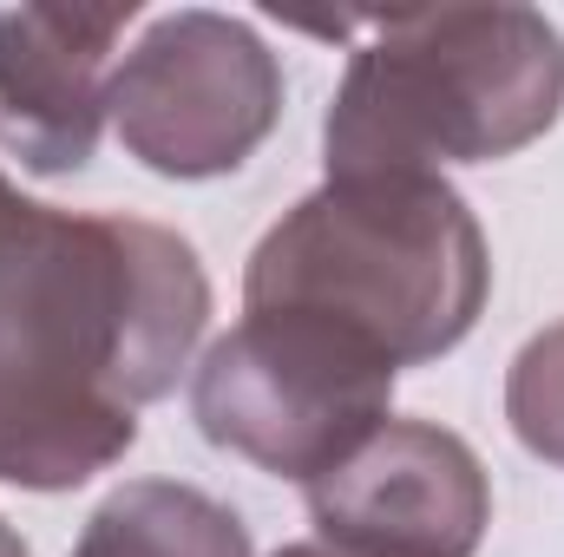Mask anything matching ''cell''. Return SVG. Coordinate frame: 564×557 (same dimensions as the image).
I'll use <instances>...</instances> for the list:
<instances>
[{"mask_svg":"<svg viewBox=\"0 0 564 557\" xmlns=\"http://www.w3.org/2000/svg\"><path fill=\"white\" fill-rule=\"evenodd\" d=\"M322 119L328 177L492 164L539 144L564 112V33L539 7H421L361 20Z\"/></svg>","mask_w":564,"mask_h":557,"instance_id":"3957f363","label":"cell"},{"mask_svg":"<svg viewBox=\"0 0 564 557\" xmlns=\"http://www.w3.org/2000/svg\"><path fill=\"white\" fill-rule=\"evenodd\" d=\"M73 557H250V525L197 485L132 479L86 518Z\"/></svg>","mask_w":564,"mask_h":557,"instance_id":"ba28073f","label":"cell"},{"mask_svg":"<svg viewBox=\"0 0 564 557\" xmlns=\"http://www.w3.org/2000/svg\"><path fill=\"white\" fill-rule=\"evenodd\" d=\"M394 381L401 361L335 315L243 308V321L197 361L191 419L210 446L270 479L315 485L388 426Z\"/></svg>","mask_w":564,"mask_h":557,"instance_id":"277c9868","label":"cell"},{"mask_svg":"<svg viewBox=\"0 0 564 557\" xmlns=\"http://www.w3.org/2000/svg\"><path fill=\"white\" fill-rule=\"evenodd\" d=\"M0 557H26V545H20V532L0 518Z\"/></svg>","mask_w":564,"mask_h":557,"instance_id":"8fae6325","label":"cell"},{"mask_svg":"<svg viewBox=\"0 0 564 557\" xmlns=\"http://www.w3.org/2000/svg\"><path fill=\"white\" fill-rule=\"evenodd\" d=\"M276 557H341V551H328V545H289V551H276Z\"/></svg>","mask_w":564,"mask_h":557,"instance_id":"7c38bea8","label":"cell"},{"mask_svg":"<svg viewBox=\"0 0 564 557\" xmlns=\"http://www.w3.org/2000/svg\"><path fill=\"white\" fill-rule=\"evenodd\" d=\"M26 217H33V204H26V197H20V190L0 177V256L13 250V237L26 230Z\"/></svg>","mask_w":564,"mask_h":557,"instance_id":"30bf717a","label":"cell"},{"mask_svg":"<svg viewBox=\"0 0 564 557\" xmlns=\"http://www.w3.org/2000/svg\"><path fill=\"white\" fill-rule=\"evenodd\" d=\"M132 20L139 0L0 7V151L20 157V171L59 177L93 164L112 119V46Z\"/></svg>","mask_w":564,"mask_h":557,"instance_id":"52a82bcc","label":"cell"},{"mask_svg":"<svg viewBox=\"0 0 564 557\" xmlns=\"http://www.w3.org/2000/svg\"><path fill=\"white\" fill-rule=\"evenodd\" d=\"M506 419L519 446L545 466H564V321L532 335L506 374Z\"/></svg>","mask_w":564,"mask_h":557,"instance_id":"9c48e42d","label":"cell"},{"mask_svg":"<svg viewBox=\"0 0 564 557\" xmlns=\"http://www.w3.org/2000/svg\"><path fill=\"white\" fill-rule=\"evenodd\" d=\"M492 288L466 197L433 171H348L282 210L250 250L243 308H308L361 328L401 368L453 354Z\"/></svg>","mask_w":564,"mask_h":557,"instance_id":"7a4b0ae2","label":"cell"},{"mask_svg":"<svg viewBox=\"0 0 564 557\" xmlns=\"http://www.w3.org/2000/svg\"><path fill=\"white\" fill-rule=\"evenodd\" d=\"M204 321L210 276L177 230L33 204L0 256V485L73 492L119 466Z\"/></svg>","mask_w":564,"mask_h":557,"instance_id":"6da1fadb","label":"cell"},{"mask_svg":"<svg viewBox=\"0 0 564 557\" xmlns=\"http://www.w3.org/2000/svg\"><path fill=\"white\" fill-rule=\"evenodd\" d=\"M308 518L341 557H473L492 525V479L459 433L388 419L308 485Z\"/></svg>","mask_w":564,"mask_h":557,"instance_id":"8992f818","label":"cell"},{"mask_svg":"<svg viewBox=\"0 0 564 557\" xmlns=\"http://www.w3.org/2000/svg\"><path fill=\"white\" fill-rule=\"evenodd\" d=\"M112 125L158 177H224L282 119V59L237 13L177 7L112 66Z\"/></svg>","mask_w":564,"mask_h":557,"instance_id":"5b68a950","label":"cell"}]
</instances>
